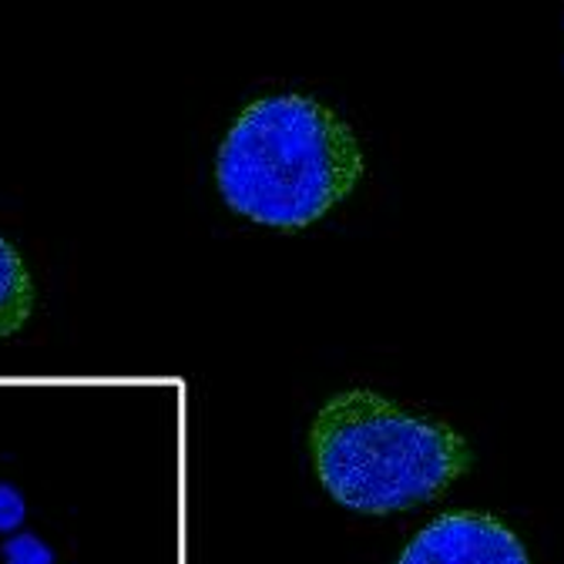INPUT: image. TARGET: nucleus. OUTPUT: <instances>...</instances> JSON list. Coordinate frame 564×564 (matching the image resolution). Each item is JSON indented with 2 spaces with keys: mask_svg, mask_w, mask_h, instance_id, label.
<instances>
[{
  "mask_svg": "<svg viewBox=\"0 0 564 564\" xmlns=\"http://www.w3.org/2000/svg\"><path fill=\"white\" fill-rule=\"evenodd\" d=\"M367 159L352 128L310 95H265L223 138L216 182L256 226L300 232L357 192Z\"/></svg>",
  "mask_w": 564,
  "mask_h": 564,
  "instance_id": "nucleus-1",
  "label": "nucleus"
},
{
  "mask_svg": "<svg viewBox=\"0 0 564 564\" xmlns=\"http://www.w3.org/2000/svg\"><path fill=\"white\" fill-rule=\"evenodd\" d=\"M310 454L326 494L360 514L427 505L474 467V451L451 423L427 420L377 390L329 397L310 427Z\"/></svg>",
  "mask_w": 564,
  "mask_h": 564,
  "instance_id": "nucleus-2",
  "label": "nucleus"
},
{
  "mask_svg": "<svg viewBox=\"0 0 564 564\" xmlns=\"http://www.w3.org/2000/svg\"><path fill=\"white\" fill-rule=\"evenodd\" d=\"M397 564H531V557L501 518L451 511L416 531Z\"/></svg>",
  "mask_w": 564,
  "mask_h": 564,
  "instance_id": "nucleus-3",
  "label": "nucleus"
},
{
  "mask_svg": "<svg viewBox=\"0 0 564 564\" xmlns=\"http://www.w3.org/2000/svg\"><path fill=\"white\" fill-rule=\"evenodd\" d=\"M34 306L37 290L24 259L8 239H0V339L18 336L28 326Z\"/></svg>",
  "mask_w": 564,
  "mask_h": 564,
  "instance_id": "nucleus-4",
  "label": "nucleus"
},
{
  "mask_svg": "<svg viewBox=\"0 0 564 564\" xmlns=\"http://www.w3.org/2000/svg\"><path fill=\"white\" fill-rule=\"evenodd\" d=\"M4 564H54V551L34 534H14L4 544Z\"/></svg>",
  "mask_w": 564,
  "mask_h": 564,
  "instance_id": "nucleus-5",
  "label": "nucleus"
},
{
  "mask_svg": "<svg viewBox=\"0 0 564 564\" xmlns=\"http://www.w3.org/2000/svg\"><path fill=\"white\" fill-rule=\"evenodd\" d=\"M28 518V505L21 498V490L14 484H0V531L11 534L24 524Z\"/></svg>",
  "mask_w": 564,
  "mask_h": 564,
  "instance_id": "nucleus-6",
  "label": "nucleus"
}]
</instances>
